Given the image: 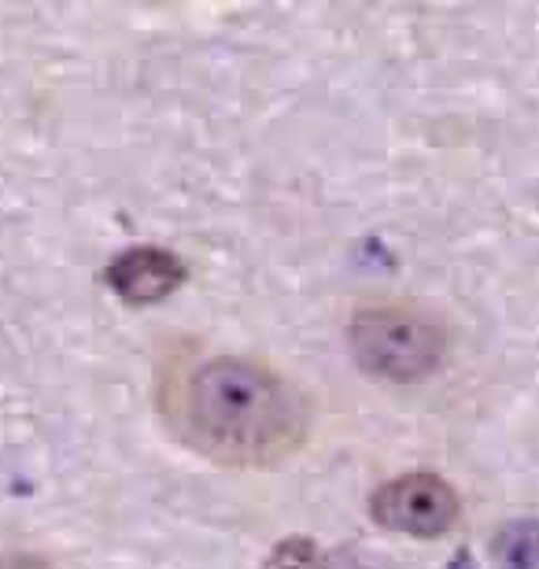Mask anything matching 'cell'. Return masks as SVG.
<instances>
[{"mask_svg": "<svg viewBox=\"0 0 539 569\" xmlns=\"http://www.w3.org/2000/svg\"><path fill=\"white\" fill-rule=\"evenodd\" d=\"M159 418L200 459L262 470L303 451L315 403L300 381L248 356L178 359L159 385Z\"/></svg>", "mask_w": 539, "mask_h": 569, "instance_id": "cell-1", "label": "cell"}, {"mask_svg": "<svg viewBox=\"0 0 539 569\" xmlns=\"http://www.w3.org/2000/svg\"><path fill=\"white\" fill-rule=\"evenodd\" d=\"M348 345L355 362L381 381L410 385L440 367L447 329L436 315L415 303H366L351 315Z\"/></svg>", "mask_w": 539, "mask_h": 569, "instance_id": "cell-2", "label": "cell"}, {"mask_svg": "<svg viewBox=\"0 0 539 569\" xmlns=\"http://www.w3.org/2000/svg\"><path fill=\"white\" fill-rule=\"evenodd\" d=\"M373 521L410 540H436L462 515V499L436 473H399L385 481L370 499Z\"/></svg>", "mask_w": 539, "mask_h": 569, "instance_id": "cell-3", "label": "cell"}, {"mask_svg": "<svg viewBox=\"0 0 539 569\" xmlns=\"http://www.w3.org/2000/svg\"><path fill=\"white\" fill-rule=\"evenodd\" d=\"M186 278V270L163 248H133V252L119 256L108 270L111 289L122 296L126 303H156L170 296Z\"/></svg>", "mask_w": 539, "mask_h": 569, "instance_id": "cell-4", "label": "cell"}, {"mask_svg": "<svg viewBox=\"0 0 539 569\" xmlns=\"http://www.w3.org/2000/svg\"><path fill=\"white\" fill-rule=\"evenodd\" d=\"M496 555L502 569H539V521H513L502 529Z\"/></svg>", "mask_w": 539, "mask_h": 569, "instance_id": "cell-5", "label": "cell"}, {"mask_svg": "<svg viewBox=\"0 0 539 569\" xmlns=\"http://www.w3.org/2000/svg\"><path fill=\"white\" fill-rule=\"evenodd\" d=\"M262 569H329V566L311 540H289L270 555Z\"/></svg>", "mask_w": 539, "mask_h": 569, "instance_id": "cell-6", "label": "cell"}]
</instances>
